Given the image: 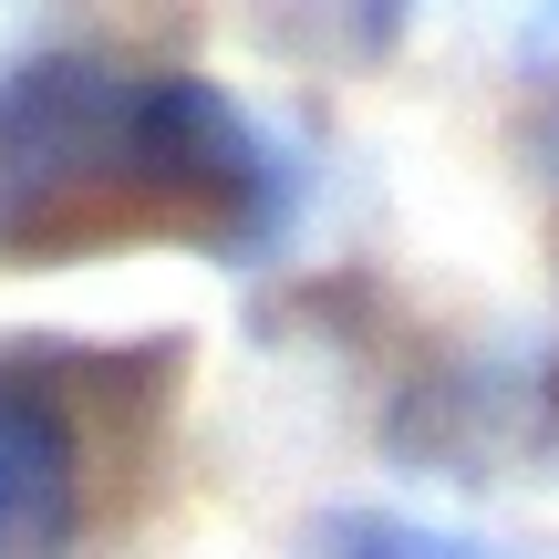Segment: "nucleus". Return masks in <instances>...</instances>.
I'll return each mask as SVG.
<instances>
[{
    "label": "nucleus",
    "instance_id": "1",
    "mask_svg": "<svg viewBox=\"0 0 559 559\" xmlns=\"http://www.w3.org/2000/svg\"><path fill=\"white\" fill-rule=\"evenodd\" d=\"M290 228V156L228 83L41 52L0 73V260L73 270L104 249L260 260Z\"/></svg>",
    "mask_w": 559,
    "mask_h": 559
},
{
    "label": "nucleus",
    "instance_id": "2",
    "mask_svg": "<svg viewBox=\"0 0 559 559\" xmlns=\"http://www.w3.org/2000/svg\"><path fill=\"white\" fill-rule=\"evenodd\" d=\"M177 353H83L62 332H0V559H62L94 528L104 445L156 415Z\"/></svg>",
    "mask_w": 559,
    "mask_h": 559
},
{
    "label": "nucleus",
    "instance_id": "3",
    "mask_svg": "<svg viewBox=\"0 0 559 559\" xmlns=\"http://www.w3.org/2000/svg\"><path fill=\"white\" fill-rule=\"evenodd\" d=\"M311 559H539L528 539H498V528L466 519H425V508H321L311 519Z\"/></svg>",
    "mask_w": 559,
    "mask_h": 559
}]
</instances>
